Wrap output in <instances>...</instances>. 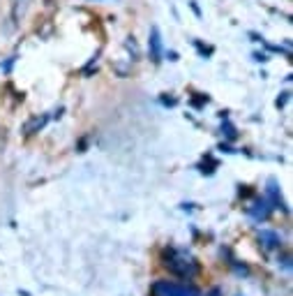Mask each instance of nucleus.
<instances>
[{"label": "nucleus", "instance_id": "f03ea898", "mask_svg": "<svg viewBox=\"0 0 293 296\" xmlns=\"http://www.w3.org/2000/svg\"><path fill=\"white\" fill-rule=\"evenodd\" d=\"M166 266L173 271V273H178V275L196 273V264L192 262V259H187V257H178V259H175L173 253H171V257H166Z\"/></svg>", "mask_w": 293, "mask_h": 296}, {"label": "nucleus", "instance_id": "f257e3e1", "mask_svg": "<svg viewBox=\"0 0 293 296\" xmlns=\"http://www.w3.org/2000/svg\"><path fill=\"white\" fill-rule=\"evenodd\" d=\"M155 294L159 296H201V291L187 285H173V282H157Z\"/></svg>", "mask_w": 293, "mask_h": 296}, {"label": "nucleus", "instance_id": "7ed1b4c3", "mask_svg": "<svg viewBox=\"0 0 293 296\" xmlns=\"http://www.w3.org/2000/svg\"><path fill=\"white\" fill-rule=\"evenodd\" d=\"M150 51H152V61L162 58V44H159V30L152 28L150 30Z\"/></svg>", "mask_w": 293, "mask_h": 296}, {"label": "nucleus", "instance_id": "20e7f679", "mask_svg": "<svg viewBox=\"0 0 293 296\" xmlns=\"http://www.w3.org/2000/svg\"><path fill=\"white\" fill-rule=\"evenodd\" d=\"M259 236H261V241L266 243V248H270V250L279 245V236H277L275 231H261Z\"/></svg>", "mask_w": 293, "mask_h": 296}, {"label": "nucleus", "instance_id": "39448f33", "mask_svg": "<svg viewBox=\"0 0 293 296\" xmlns=\"http://www.w3.org/2000/svg\"><path fill=\"white\" fill-rule=\"evenodd\" d=\"M268 197H270V202H272V206H282V197H279V190H277V183L275 181H270V187H268Z\"/></svg>", "mask_w": 293, "mask_h": 296}]
</instances>
